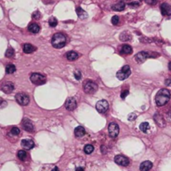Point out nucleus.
Listing matches in <instances>:
<instances>
[{
  "label": "nucleus",
  "instance_id": "1",
  "mask_svg": "<svg viewBox=\"0 0 171 171\" xmlns=\"http://www.w3.org/2000/svg\"><path fill=\"white\" fill-rule=\"evenodd\" d=\"M170 98V93L166 89H162L158 91V93L155 95V103L157 106L161 107L164 106L169 102Z\"/></svg>",
  "mask_w": 171,
  "mask_h": 171
},
{
  "label": "nucleus",
  "instance_id": "2",
  "mask_svg": "<svg viewBox=\"0 0 171 171\" xmlns=\"http://www.w3.org/2000/svg\"><path fill=\"white\" fill-rule=\"evenodd\" d=\"M67 42V38L66 36L61 34V33H57L52 38V45L54 47L55 49H62L65 46Z\"/></svg>",
  "mask_w": 171,
  "mask_h": 171
},
{
  "label": "nucleus",
  "instance_id": "3",
  "mask_svg": "<svg viewBox=\"0 0 171 171\" xmlns=\"http://www.w3.org/2000/svg\"><path fill=\"white\" fill-rule=\"evenodd\" d=\"M84 90L86 94H94L98 90V85L96 83L90 81V80H88L85 81L84 83Z\"/></svg>",
  "mask_w": 171,
  "mask_h": 171
},
{
  "label": "nucleus",
  "instance_id": "4",
  "mask_svg": "<svg viewBox=\"0 0 171 171\" xmlns=\"http://www.w3.org/2000/svg\"><path fill=\"white\" fill-rule=\"evenodd\" d=\"M31 82L35 84V85H42L46 83V78L43 76V74L40 73H34L30 76Z\"/></svg>",
  "mask_w": 171,
  "mask_h": 171
},
{
  "label": "nucleus",
  "instance_id": "5",
  "mask_svg": "<svg viewBox=\"0 0 171 171\" xmlns=\"http://www.w3.org/2000/svg\"><path fill=\"white\" fill-rule=\"evenodd\" d=\"M131 73V70L128 65H124V67L117 72V78L119 80H124L128 78Z\"/></svg>",
  "mask_w": 171,
  "mask_h": 171
},
{
  "label": "nucleus",
  "instance_id": "6",
  "mask_svg": "<svg viewBox=\"0 0 171 171\" xmlns=\"http://www.w3.org/2000/svg\"><path fill=\"white\" fill-rule=\"evenodd\" d=\"M16 101L18 102V104L23 106H26L29 103V97L24 94V93H18L15 96Z\"/></svg>",
  "mask_w": 171,
  "mask_h": 171
},
{
  "label": "nucleus",
  "instance_id": "7",
  "mask_svg": "<svg viewBox=\"0 0 171 171\" xmlns=\"http://www.w3.org/2000/svg\"><path fill=\"white\" fill-rule=\"evenodd\" d=\"M153 55L151 54L149 52H146V51H142L138 53L137 54L135 55V60L138 62V63H144V62L147 59L152 57Z\"/></svg>",
  "mask_w": 171,
  "mask_h": 171
},
{
  "label": "nucleus",
  "instance_id": "8",
  "mask_svg": "<svg viewBox=\"0 0 171 171\" xmlns=\"http://www.w3.org/2000/svg\"><path fill=\"white\" fill-rule=\"evenodd\" d=\"M96 110H98L99 113L104 114L109 110V103L106 100H99L96 104Z\"/></svg>",
  "mask_w": 171,
  "mask_h": 171
},
{
  "label": "nucleus",
  "instance_id": "9",
  "mask_svg": "<svg viewBox=\"0 0 171 171\" xmlns=\"http://www.w3.org/2000/svg\"><path fill=\"white\" fill-rule=\"evenodd\" d=\"M119 132V125L116 123H110L109 125V134L111 138H116Z\"/></svg>",
  "mask_w": 171,
  "mask_h": 171
},
{
  "label": "nucleus",
  "instance_id": "10",
  "mask_svg": "<svg viewBox=\"0 0 171 171\" xmlns=\"http://www.w3.org/2000/svg\"><path fill=\"white\" fill-rule=\"evenodd\" d=\"M22 127L24 130L29 132V133H34V125L33 122L30 119H26V118L24 119L22 121Z\"/></svg>",
  "mask_w": 171,
  "mask_h": 171
},
{
  "label": "nucleus",
  "instance_id": "11",
  "mask_svg": "<svg viewBox=\"0 0 171 171\" xmlns=\"http://www.w3.org/2000/svg\"><path fill=\"white\" fill-rule=\"evenodd\" d=\"M114 162L121 166H128L129 165V160L123 155H116L114 157Z\"/></svg>",
  "mask_w": 171,
  "mask_h": 171
},
{
  "label": "nucleus",
  "instance_id": "12",
  "mask_svg": "<svg viewBox=\"0 0 171 171\" xmlns=\"http://www.w3.org/2000/svg\"><path fill=\"white\" fill-rule=\"evenodd\" d=\"M77 107V102L74 98H68L65 102V108L69 111L74 110Z\"/></svg>",
  "mask_w": 171,
  "mask_h": 171
},
{
  "label": "nucleus",
  "instance_id": "13",
  "mask_svg": "<svg viewBox=\"0 0 171 171\" xmlns=\"http://www.w3.org/2000/svg\"><path fill=\"white\" fill-rule=\"evenodd\" d=\"M1 89H2V91L4 92L5 94H10L14 89V84H13L12 82H6V83L2 84Z\"/></svg>",
  "mask_w": 171,
  "mask_h": 171
},
{
  "label": "nucleus",
  "instance_id": "14",
  "mask_svg": "<svg viewBox=\"0 0 171 171\" xmlns=\"http://www.w3.org/2000/svg\"><path fill=\"white\" fill-rule=\"evenodd\" d=\"M160 11L164 16H170L171 15V6L170 4L164 3L160 5Z\"/></svg>",
  "mask_w": 171,
  "mask_h": 171
},
{
  "label": "nucleus",
  "instance_id": "15",
  "mask_svg": "<svg viewBox=\"0 0 171 171\" xmlns=\"http://www.w3.org/2000/svg\"><path fill=\"white\" fill-rule=\"evenodd\" d=\"M21 145L23 148H24L25 149H31L34 147V142L30 140V139H25L21 141Z\"/></svg>",
  "mask_w": 171,
  "mask_h": 171
},
{
  "label": "nucleus",
  "instance_id": "16",
  "mask_svg": "<svg viewBox=\"0 0 171 171\" xmlns=\"http://www.w3.org/2000/svg\"><path fill=\"white\" fill-rule=\"evenodd\" d=\"M153 167V164L152 162L146 160V161H144L140 166V171H149Z\"/></svg>",
  "mask_w": 171,
  "mask_h": 171
},
{
  "label": "nucleus",
  "instance_id": "17",
  "mask_svg": "<svg viewBox=\"0 0 171 171\" xmlns=\"http://www.w3.org/2000/svg\"><path fill=\"white\" fill-rule=\"evenodd\" d=\"M154 120H155V122L156 124L159 125V127H165V119H163V117L161 116L159 114H154Z\"/></svg>",
  "mask_w": 171,
  "mask_h": 171
},
{
  "label": "nucleus",
  "instance_id": "18",
  "mask_svg": "<svg viewBox=\"0 0 171 171\" xmlns=\"http://www.w3.org/2000/svg\"><path fill=\"white\" fill-rule=\"evenodd\" d=\"M85 129H84V127H82V126H78V127H76L75 129H74V135H75V136L77 138H81L84 135H85Z\"/></svg>",
  "mask_w": 171,
  "mask_h": 171
},
{
  "label": "nucleus",
  "instance_id": "19",
  "mask_svg": "<svg viewBox=\"0 0 171 171\" xmlns=\"http://www.w3.org/2000/svg\"><path fill=\"white\" fill-rule=\"evenodd\" d=\"M28 29L32 34H38L39 32V30H40V27L37 24H35V23H32V24L29 25Z\"/></svg>",
  "mask_w": 171,
  "mask_h": 171
},
{
  "label": "nucleus",
  "instance_id": "20",
  "mask_svg": "<svg viewBox=\"0 0 171 171\" xmlns=\"http://www.w3.org/2000/svg\"><path fill=\"white\" fill-rule=\"evenodd\" d=\"M133 52V49L131 48V46H129L128 44H124L121 48V54H131Z\"/></svg>",
  "mask_w": 171,
  "mask_h": 171
},
{
  "label": "nucleus",
  "instance_id": "21",
  "mask_svg": "<svg viewBox=\"0 0 171 171\" xmlns=\"http://www.w3.org/2000/svg\"><path fill=\"white\" fill-rule=\"evenodd\" d=\"M76 13H77V14H78V16L80 19H85V18H88V13L83 8H81L80 7L76 8Z\"/></svg>",
  "mask_w": 171,
  "mask_h": 171
},
{
  "label": "nucleus",
  "instance_id": "22",
  "mask_svg": "<svg viewBox=\"0 0 171 171\" xmlns=\"http://www.w3.org/2000/svg\"><path fill=\"white\" fill-rule=\"evenodd\" d=\"M66 58L69 61H73V60H76L79 58V54L74 51H69L66 54Z\"/></svg>",
  "mask_w": 171,
  "mask_h": 171
},
{
  "label": "nucleus",
  "instance_id": "23",
  "mask_svg": "<svg viewBox=\"0 0 171 171\" xmlns=\"http://www.w3.org/2000/svg\"><path fill=\"white\" fill-rule=\"evenodd\" d=\"M124 8H125V3L123 2H119L112 6V9L114 11H123Z\"/></svg>",
  "mask_w": 171,
  "mask_h": 171
},
{
  "label": "nucleus",
  "instance_id": "24",
  "mask_svg": "<svg viewBox=\"0 0 171 171\" xmlns=\"http://www.w3.org/2000/svg\"><path fill=\"white\" fill-rule=\"evenodd\" d=\"M23 49H24V52L26 54H31L35 50V48L31 43H25Z\"/></svg>",
  "mask_w": 171,
  "mask_h": 171
},
{
  "label": "nucleus",
  "instance_id": "25",
  "mask_svg": "<svg viewBox=\"0 0 171 171\" xmlns=\"http://www.w3.org/2000/svg\"><path fill=\"white\" fill-rule=\"evenodd\" d=\"M140 130L143 133H148L149 131V129H150V126H149V123L143 122L142 124H140Z\"/></svg>",
  "mask_w": 171,
  "mask_h": 171
},
{
  "label": "nucleus",
  "instance_id": "26",
  "mask_svg": "<svg viewBox=\"0 0 171 171\" xmlns=\"http://www.w3.org/2000/svg\"><path fill=\"white\" fill-rule=\"evenodd\" d=\"M6 73H8V74H11V73H13L15 71H16V67L15 65H13L12 64H8L6 66Z\"/></svg>",
  "mask_w": 171,
  "mask_h": 171
},
{
  "label": "nucleus",
  "instance_id": "27",
  "mask_svg": "<svg viewBox=\"0 0 171 171\" xmlns=\"http://www.w3.org/2000/svg\"><path fill=\"white\" fill-rule=\"evenodd\" d=\"M18 158L22 161H24L27 159V153L24 150H19L18 152Z\"/></svg>",
  "mask_w": 171,
  "mask_h": 171
},
{
  "label": "nucleus",
  "instance_id": "28",
  "mask_svg": "<svg viewBox=\"0 0 171 171\" xmlns=\"http://www.w3.org/2000/svg\"><path fill=\"white\" fill-rule=\"evenodd\" d=\"M94 148L91 144H87L84 146V153L87 154H90L94 151Z\"/></svg>",
  "mask_w": 171,
  "mask_h": 171
},
{
  "label": "nucleus",
  "instance_id": "29",
  "mask_svg": "<svg viewBox=\"0 0 171 171\" xmlns=\"http://www.w3.org/2000/svg\"><path fill=\"white\" fill-rule=\"evenodd\" d=\"M130 38H131V36L128 34L127 32H124L122 34L119 36L120 40H122V41H128V40L130 39Z\"/></svg>",
  "mask_w": 171,
  "mask_h": 171
},
{
  "label": "nucleus",
  "instance_id": "30",
  "mask_svg": "<svg viewBox=\"0 0 171 171\" xmlns=\"http://www.w3.org/2000/svg\"><path fill=\"white\" fill-rule=\"evenodd\" d=\"M49 24L50 25V27H52V28L56 27L57 24H58V20H57V18H54V17H51L49 20Z\"/></svg>",
  "mask_w": 171,
  "mask_h": 171
},
{
  "label": "nucleus",
  "instance_id": "31",
  "mask_svg": "<svg viewBox=\"0 0 171 171\" xmlns=\"http://www.w3.org/2000/svg\"><path fill=\"white\" fill-rule=\"evenodd\" d=\"M5 55H6L7 57H8V58L13 57V56L14 55V50H13V49H12V48H8V49H7Z\"/></svg>",
  "mask_w": 171,
  "mask_h": 171
},
{
  "label": "nucleus",
  "instance_id": "32",
  "mask_svg": "<svg viewBox=\"0 0 171 171\" xmlns=\"http://www.w3.org/2000/svg\"><path fill=\"white\" fill-rule=\"evenodd\" d=\"M10 134L13 135V136H14V135H18L20 134V130H19V128H17V127H14V128H13L12 129L10 130Z\"/></svg>",
  "mask_w": 171,
  "mask_h": 171
},
{
  "label": "nucleus",
  "instance_id": "33",
  "mask_svg": "<svg viewBox=\"0 0 171 171\" xmlns=\"http://www.w3.org/2000/svg\"><path fill=\"white\" fill-rule=\"evenodd\" d=\"M111 22H112V24L114 25H117L119 23V18L118 17V16H114L112 19H111Z\"/></svg>",
  "mask_w": 171,
  "mask_h": 171
},
{
  "label": "nucleus",
  "instance_id": "34",
  "mask_svg": "<svg viewBox=\"0 0 171 171\" xmlns=\"http://www.w3.org/2000/svg\"><path fill=\"white\" fill-rule=\"evenodd\" d=\"M74 77H75V79L77 80H80L81 77H82V73H81L80 70H76L74 72Z\"/></svg>",
  "mask_w": 171,
  "mask_h": 171
},
{
  "label": "nucleus",
  "instance_id": "35",
  "mask_svg": "<svg viewBox=\"0 0 171 171\" xmlns=\"http://www.w3.org/2000/svg\"><path fill=\"white\" fill-rule=\"evenodd\" d=\"M128 94H129V92H128V90H123V91L121 92L120 97H121V98H122V99H124V98H125L126 97H127V96H128Z\"/></svg>",
  "mask_w": 171,
  "mask_h": 171
},
{
  "label": "nucleus",
  "instance_id": "36",
  "mask_svg": "<svg viewBox=\"0 0 171 171\" xmlns=\"http://www.w3.org/2000/svg\"><path fill=\"white\" fill-rule=\"evenodd\" d=\"M137 118V115L134 114V113H131V114H129L128 116V119L129 121H134L135 120V119Z\"/></svg>",
  "mask_w": 171,
  "mask_h": 171
},
{
  "label": "nucleus",
  "instance_id": "37",
  "mask_svg": "<svg viewBox=\"0 0 171 171\" xmlns=\"http://www.w3.org/2000/svg\"><path fill=\"white\" fill-rule=\"evenodd\" d=\"M166 117H167L168 120L171 121V107L170 108V110L167 111V113H166Z\"/></svg>",
  "mask_w": 171,
  "mask_h": 171
},
{
  "label": "nucleus",
  "instance_id": "38",
  "mask_svg": "<svg viewBox=\"0 0 171 171\" xmlns=\"http://www.w3.org/2000/svg\"><path fill=\"white\" fill-rule=\"evenodd\" d=\"M33 18H35V19H38V18H40V13L36 11V12H34L33 13Z\"/></svg>",
  "mask_w": 171,
  "mask_h": 171
},
{
  "label": "nucleus",
  "instance_id": "39",
  "mask_svg": "<svg viewBox=\"0 0 171 171\" xmlns=\"http://www.w3.org/2000/svg\"><path fill=\"white\" fill-rule=\"evenodd\" d=\"M144 2L147 3L148 4H150V5H153V4H155L156 3V0H144Z\"/></svg>",
  "mask_w": 171,
  "mask_h": 171
},
{
  "label": "nucleus",
  "instance_id": "40",
  "mask_svg": "<svg viewBox=\"0 0 171 171\" xmlns=\"http://www.w3.org/2000/svg\"><path fill=\"white\" fill-rule=\"evenodd\" d=\"M140 5V3H138V2H135V3H129V6L131 7H138Z\"/></svg>",
  "mask_w": 171,
  "mask_h": 171
},
{
  "label": "nucleus",
  "instance_id": "41",
  "mask_svg": "<svg viewBox=\"0 0 171 171\" xmlns=\"http://www.w3.org/2000/svg\"><path fill=\"white\" fill-rule=\"evenodd\" d=\"M165 84L167 86H171V79H167L165 80Z\"/></svg>",
  "mask_w": 171,
  "mask_h": 171
},
{
  "label": "nucleus",
  "instance_id": "42",
  "mask_svg": "<svg viewBox=\"0 0 171 171\" xmlns=\"http://www.w3.org/2000/svg\"><path fill=\"white\" fill-rule=\"evenodd\" d=\"M75 171H84V170L83 168H81V167H78V168L75 170Z\"/></svg>",
  "mask_w": 171,
  "mask_h": 171
},
{
  "label": "nucleus",
  "instance_id": "43",
  "mask_svg": "<svg viewBox=\"0 0 171 171\" xmlns=\"http://www.w3.org/2000/svg\"><path fill=\"white\" fill-rule=\"evenodd\" d=\"M51 171H59V168H58V167H54V169H53Z\"/></svg>",
  "mask_w": 171,
  "mask_h": 171
},
{
  "label": "nucleus",
  "instance_id": "44",
  "mask_svg": "<svg viewBox=\"0 0 171 171\" xmlns=\"http://www.w3.org/2000/svg\"><path fill=\"white\" fill-rule=\"evenodd\" d=\"M4 104H7V103H5V102H2V106H1V108H3L5 105Z\"/></svg>",
  "mask_w": 171,
  "mask_h": 171
},
{
  "label": "nucleus",
  "instance_id": "45",
  "mask_svg": "<svg viewBox=\"0 0 171 171\" xmlns=\"http://www.w3.org/2000/svg\"><path fill=\"white\" fill-rule=\"evenodd\" d=\"M169 69H170V70H171V62L170 63V64H169Z\"/></svg>",
  "mask_w": 171,
  "mask_h": 171
}]
</instances>
